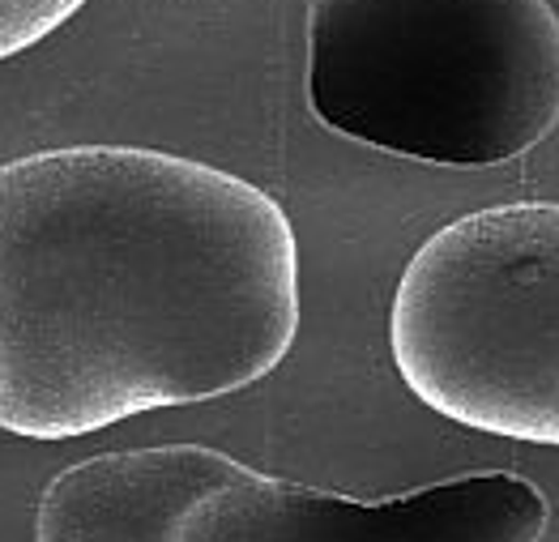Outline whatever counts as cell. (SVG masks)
<instances>
[{
    "instance_id": "cell-4",
    "label": "cell",
    "mask_w": 559,
    "mask_h": 542,
    "mask_svg": "<svg viewBox=\"0 0 559 542\" xmlns=\"http://www.w3.org/2000/svg\"><path fill=\"white\" fill-rule=\"evenodd\" d=\"M547 526L551 499L509 470L350 499L248 466L188 517L180 542H543Z\"/></svg>"
},
{
    "instance_id": "cell-3",
    "label": "cell",
    "mask_w": 559,
    "mask_h": 542,
    "mask_svg": "<svg viewBox=\"0 0 559 542\" xmlns=\"http://www.w3.org/2000/svg\"><path fill=\"white\" fill-rule=\"evenodd\" d=\"M389 346L436 414L559 449V205L516 201L440 226L402 270Z\"/></svg>"
},
{
    "instance_id": "cell-2",
    "label": "cell",
    "mask_w": 559,
    "mask_h": 542,
    "mask_svg": "<svg viewBox=\"0 0 559 542\" xmlns=\"http://www.w3.org/2000/svg\"><path fill=\"white\" fill-rule=\"evenodd\" d=\"M308 107L329 133L496 167L559 125L547 0H308Z\"/></svg>"
},
{
    "instance_id": "cell-6",
    "label": "cell",
    "mask_w": 559,
    "mask_h": 542,
    "mask_svg": "<svg viewBox=\"0 0 559 542\" xmlns=\"http://www.w3.org/2000/svg\"><path fill=\"white\" fill-rule=\"evenodd\" d=\"M86 4L91 0H0V60H13L26 47L44 44Z\"/></svg>"
},
{
    "instance_id": "cell-5",
    "label": "cell",
    "mask_w": 559,
    "mask_h": 542,
    "mask_svg": "<svg viewBox=\"0 0 559 542\" xmlns=\"http://www.w3.org/2000/svg\"><path fill=\"white\" fill-rule=\"evenodd\" d=\"M243 470L210 445L98 452L47 483L35 542H180L188 517Z\"/></svg>"
},
{
    "instance_id": "cell-1",
    "label": "cell",
    "mask_w": 559,
    "mask_h": 542,
    "mask_svg": "<svg viewBox=\"0 0 559 542\" xmlns=\"http://www.w3.org/2000/svg\"><path fill=\"white\" fill-rule=\"evenodd\" d=\"M299 333V244L243 176L145 145L0 167V427L78 440L239 393Z\"/></svg>"
}]
</instances>
